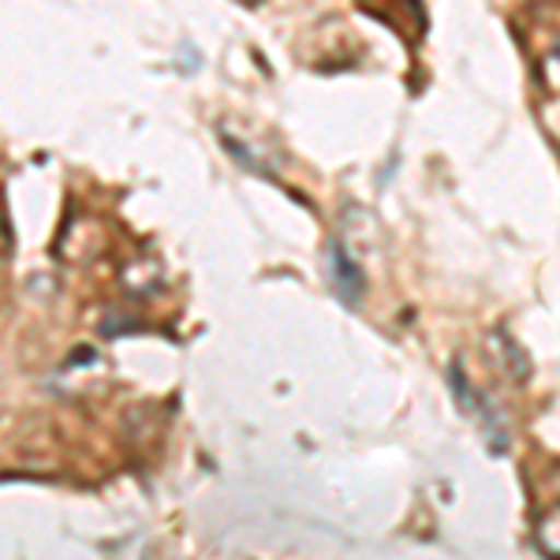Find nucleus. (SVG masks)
<instances>
[{"mask_svg": "<svg viewBox=\"0 0 560 560\" xmlns=\"http://www.w3.org/2000/svg\"><path fill=\"white\" fill-rule=\"evenodd\" d=\"M535 538H538L541 553H546L549 560H560V509L549 512V516H541Z\"/></svg>", "mask_w": 560, "mask_h": 560, "instance_id": "2", "label": "nucleus"}, {"mask_svg": "<svg viewBox=\"0 0 560 560\" xmlns=\"http://www.w3.org/2000/svg\"><path fill=\"white\" fill-rule=\"evenodd\" d=\"M329 261H332V280H337V292L345 295L351 306H355L359 295H363V273H359V266L348 258V250L340 247V243H332V247H329Z\"/></svg>", "mask_w": 560, "mask_h": 560, "instance_id": "1", "label": "nucleus"}, {"mask_svg": "<svg viewBox=\"0 0 560 560\" xmlns=\"http://www.w3.org/2000/svg\"><path fill=\"white\" fill-rule=\"evenodd\" d=\"M549 65H553V68H560V42L553 45V57H549Z\"/></svg>", "mask_w": 560, "mask_h": 560, "instance_id": "3", "label": "nucleus"}]
</instances>
